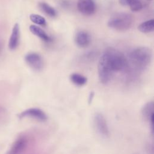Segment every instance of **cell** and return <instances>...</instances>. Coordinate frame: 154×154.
I'll return each mask as SVG.
<instances>
[{
    "label": "cell",
    "instance_id": "1",
    "mask_svg": "<svg viewBox=\"0 0 154 154\" xmlns=\"http://www.w3.org/2000/svg\"><path fill=\"white\" fill-rule=\"evenodd\" d=\"M152 50L148 47H138L134 49L129 54L132 64L138 69H144L147 66L152 60Z\"/></svg>",
    "mask_w": 154,
    "mask_h": 154
},
{
    "label": "cell",
    "instance_id": "2",
    "mask_svg": "<svg viewBox=\"0 0 154 154\" xmlns=\"http://www.w3.org/2000/svg\"><path fill=\"white\" fill-rule=\"evenodd\" d=\"M133 22L132 16L126 13H118L110 17L108 26L116 31H125L131 26Z\"/></svg>",
    "mask_w": 154,
    "mask_h": 154
},
{
    "label": "cell",
    "instance_id": "3",
    "mask_svg": "<svg viewBox=\"0 0 154 154\" xmlns=\"http://www.w3.org/2000/svg\"><path fill=\"white\" fill-rule=\"evenodd\" d=\"M114 72L108 54L105 51L98 63V75L100 82L107 84L112 78Z\"/></svg>",
    "mask_w": 154,
    "mask_h": 154
},
{
    "label": "cell",
    "instance_id": "4",
    "mask_svg": "<svg viewBox=\"0 0 154 154\" xmlns=\"http://www.w3.org/2000/svg\"><path fill=\"white\" fill-rule=\"evenodd\" d=\"M105 52L108 54L114 72H120L127 69L128 61L125 56L119 51L109 48Z\"/></svg>",
    "mask_w": 154,
    "mask_h": 154
},
{
    "label": "cell",
    "instance_id": "5",
    "mask_svg": "<svg viewBox=\"0 0 154 154\" xmlns=\"http://www.w3.org/2000/svg\"><path fill=\"white\" fill-rule=\"evenodd\" d=\"M94 123L97 132L103 137L108 138L109 136L108 125L104 116L97 112L94 116Z\"/></svg>",
    "mask_w": 154,
    "mask_h": 154
},
{
    "label": "cell",
    "instance_id": "6",
    "mask_svg": "<svg viewBox=\"0 0 154 154\" xmlns=\"http://www.w3.org/2000/svg\"><path fill=\"white\" fill-rule=\"evenodd\" d=\"M27 64L35 70H40L43 67V61L42 57L35 52H29L25 57Z\"/></svg>",
    "mask_w": 154,
    "mask_h": 154
},
{
    "label": "cell",
    "instance_id": "7",
    "mask_svg": "<svg viewBox=\"0 0 154 154\" xmlns=\"http://www.w3.org/2000/svg\"><path fill=\"white\" fill-rule=\"evenodd\" d=\"M77 7L81 13L86 16L91 15L96 10V5L93 0H78Z\"/></svg>",
    "mask_w": 154,
    "mask_h": 154
},
{
    "label": "cell",
    "instance_id": "8",
    "mask_svg": "<svg viewBox=\"0 0 154 154\" xmlns=\"http://www.w3.org/2000/svg\"><path fill=\"white\" fill-rule=\"evenodd\" d=\"M22 117H30L41 122L47 120L48 117L46 113L39 108H30L22 114Z\"/></svg>",
    "mask_w": 154,
    "mask_h": 154
},
{
    "label": "cell",
    "instance_id": "9",
    "mask_svg": "<svg viewBox=\"0 0 154 154\" xmlns=\"http://www.w3.org/2000/svg\"><path fill=\"white\" fill-rule=\"evenodd\" d=\"M91 42L90 35L85 31H78L75 37V42L79 48H85Z\"/></svg>",
    "mask_w": 154,
    "mask_h": 154
},
{
    "label": "cell",
    "instance_id": "10",
    "mask_svg": "<svg viewBox=\"0 0 154 154\" xmlns=\"http://www.w3.org/2000/svg\"><path fill=\"white\" fill-rule=\"evenodd\" d=\"M20 39V27L18 23H15L11 31L9 39L8 47L10 50H14L17 48L19 43Z\"/></svg>",
    "mask_w": 154,
    "mask_h": 154
},
{
    "label": "cell",
    "instance_id": "11",
    "mask_svg": "<svg viewBox=\"0 0 154 154\" xmlns=\"http://www.w3.org/2000/svg\"><path fill=\"white\" fill-rule=\"evenodd\" d=\"M141 112L144 119L149 122L152 126V129H153V102L151 101L146 103L142 108Z\"/></svg>",
    "mask_w": 154,
    "mask_h": 154
},
{
    "label": "cell",
    "instance_id": "12",
    "mask_svg": "<svg viewBox=\"0 0 154 154\" xmlns=\"http://www.w3.org/2000/svg\"><path fill=\"white\" fill-rule=\"evenodd\" d=\"M29 30L34 35L37 36L45 42H48L51 40V37L41 28L37 25H31L29 26Z\"/></svg>",
    "mask_w": 154,
    "mask_h": 154
},
{
    "label": "cell",
    "instance_id": "13",
    "mask_svg": "<svg viewBox=\"0 0 154 154\" xmlns=\"http://www.w3.org/2000/svg\"><path fill=\"white\" fill-rule=\"evenodd\" d=\"M119 2L123 5H128L133 11H140L143 5L140 0H119Z\"/></svg>",
    "mask_w": 154,
    "mask_h": 154
},
{
    "label": "cell",
    "instance_id": "14",
    "mask_svg": "<svg viewBox=\"0 0 154 154\" xmlns=\"http://www.w3.org/2000/svg\"><path fill=\"white\" fill-rule=\"evenodd\" d=\"M70 79L72 83L77 86H83L87 82V79L86 77L77 73L71 74L70 76Z\"/></svg>",
    "mask_w": 154,
    "mask_h": 154
},
{
    "label": "cell",
    "instance_id": "15",
    "mask_svg": "<svg viewBox=\"0 0 154 154\" xmlns=\"http://www.w3.org/2000/svg\"><path fill=\"white\" fill-rule=\"evenodd\" d=\"M138 29L143 33H148L153 31L154 29V20L150 19L141 23L138 25Z\"/></svg>",
    "mask_w": 154,
    "mask_h": 154
},
{
    "label": "cell",
    "instance_id": "16",
    "mask_svg": "<svg viewBox=\"0 0 154 154\" xmlns=\"http://www.w3.org/2000/svg\"><path fill=\"white\" fill-rule=\"evenodd\" d=\"M39 7L40 9L48 16L54 17H55L57 14V11L54 8L51 6L49 4L46 2H40L39 4Z\"/></svg>",
    "mask_w": 154,
    "mask_h": 154
},
{
    "label": "cell",
    "instance_id": "17",
    "mask_svg": "<svg viewBox=\"0 0 154 154\" xmlns=\"http://www.w3.org/2000/svg\"><path fill=\"white\" fill-rule=\"evenodd\" d=\"M25 145H26V139L23 137L19 138L16 141V143L14 144L11 150V154H18L23 150Z\"/></svg>",
    "mask_w": 154,
    "mask_h": 154
},
{
    "label": "cell",
    "instance_id": "18",
    "mask_svg": "<svg viewBox=\"0 0 154 154\" xmlns=\"http://www.w3.org/2000/svg\"><path fill=\"white\" fill-rule=\"evenodd\" d=\"M29 19L32 22L38 25L45 26L46 24V21L45 19L39 14H31L29 15Z\"/></svg>",
    "mask_w": 154,
    "mask_h": 154
},
{
    "label": "cell",
    "instance_id": "19",
    "mask_svg": "<svg viewBox=\"0 0 154 154\" xmlns=\"http://www.w3.org/2000/svg\"><path fill=\"white\" fill-rule=\"evenodd\" d=\"M2 43H1V42L0 40V52L2 51Z\"/></svg>",
    "mask_w": 154,
    "mask_h": 154
},
{
    "label": "cell",
    "instance_id": "20",
    "mask_svg": "<svg viewBox=\"0 0 154 154\" xmlns=\"http://www.w3.org/2000/svg\"><path fill=\"white\" fill-rule=\"evenodd\" d=\"M147 1H152V0H147Z\"/></svg>",
    "mask_w": 154,
    "mask_h": 154
}]
</instances>
